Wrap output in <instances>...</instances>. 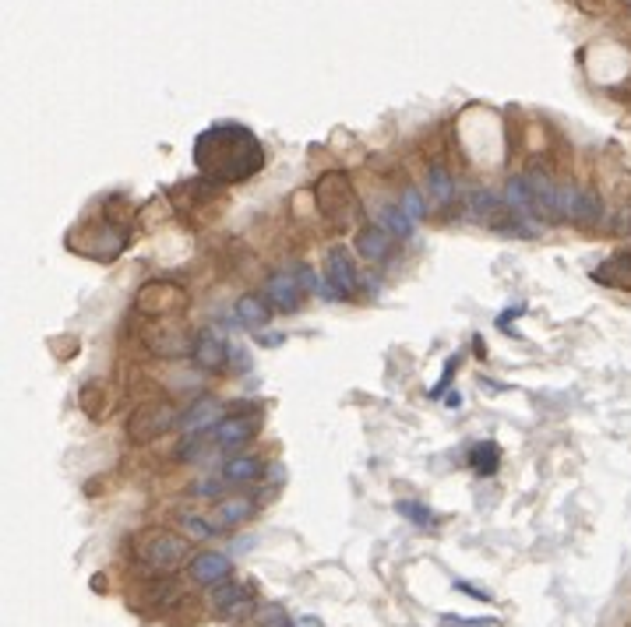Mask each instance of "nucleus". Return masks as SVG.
Returning <instances> with one entry per match:
<instances>
[{
  "label": "nucleus",
  "mask_w": 631,
  "mask_h": 627,
  "mask_svg": "<svg viewBox=\"0 0 631 627\" xmlns=\"http://www.w3.org/2000/svg\"><path fill=\"white\" fill-rule=\"evenodd\" d=\"M233 314H237V324L243 332H262L264 324L272 321V303H268V296H262V293H243L237 300V307H233Z\"/></svg>",
  "instance_id": "obj_20"
},
{
  "label": "nucleus",
  "mask_w": 631,
  "mask_h": 627,
  "mask_svg": "<svg viewBox=\"0 0 631 627\" xmlns=\"http://www.w3.org/2000/svg\"><path fill=\"white\" fill-rule=\"evenodd\" d=\"M427 198H430L438 209H448V205L455 201V180H451L445 162H430V166H427Z\"/></svg>",
  "instance_id": "obj_23"
},
{
  "label": "nucleus",
  "mask_w": 631,
  "mask_h": 627,
  "mask_svg": "<svg viewBox=\"0 0 631 627\" xmlns=\"http://www.w3.org/2000/svg\"><path fill=\"white\" fill-rule=\"evenodd\" d=\"M395 511H398L402 519H409L417 529H427V532L438 525V519L427 511V504H420V500H398V504H395Z\"/></svg>",
  "instance_id": "obj_26"
},
{
  "label": "nucleus",
  "mask_w": 631,
  "mask_h": 627,
  "mask_svg": "<svg viewBox=\"0 0 631 627\" xmlns=\"http://www.w3.org/2000/svg\"><path fill=\"white\" fill-rule=\"evenodd\" d=\"M501 466V447L494 441H480V445L470 447V469L476 476H494Z\"/></svg>",
  "instance_id": "obj_25"
},
{
  "label": "nucleus",
  "mask_w": 631,
  "mask_h": 627,
  "mask_svg": "<svg viewBox=\"0 0 631 627\" xmlns=\"http://www.w3.org/2000/svg\"><path fill=\"white\" fill-rule=\"evenodd\" d=\"M173 209L184 215L191 226H205L212 219V211L222 209L226 194H222V183L209 180V177H194V180H184L181 187H173Z\"/></svg>",
  "instance_id": "obj_7"
},
{
  "label": "nucleus",
  "mask_w": 631,
  "mask_h": 627,
  "mask_svg": "<svg viewBox=\"0 0 631 627\" xmlns=\"http://www.w3.org/2000/svg\"><path fill=\"white\" fill-rule=\"evenodd\" d=\"M381 222L388 226V233L392 236H409L413 233V226H417V222L402 211V205H385V209H381Z\"/></svg>",
  "instance_id": "obj_27"
},
{
  "label": "nucleus",
  "mask_w": 631,
  "mask_h": 627,
  "mask_svg": "<svg viewBox=\"0 0 631 627\" xmlns=\"http://www.w3.org/2000/svg\"><path fill=\"white\" fill-rule=\"evenodd\" d=\"M191 162L202 177L230 187V183L254 180L262 173L264 149L258 134L240 128V124H212L194 138Z\"/></svg>",
  "instance_id": "obj_1"
},
{
  "label": "nucleus",
  "mask_w": 631,
  "mask_h": 627,
  "mask_svg": "<svg viewBox=\"0 0 631 627\" xmlns=\"http://www.w3.org/2000/svg\"><path fill=\"white\" fill-rule=\"evenodd\" d=\"M181 529H184L187 540H198V543H205V540L215 536V522L202 519V515H181Z\"/></svg>",
  "instance_id": "obj_28"
},
{
  "label": "nucleus",
  "mask_w": 631,
  "mask_h": 627,
  "mask_svg": "<svg viewBox=\"0 0 631 627\" xmlns=\"http://www.w3.org/2000/svg\"><path fill=\"white\" fill-rule=\"evenodd\" d=\"M398 205H402V211H406L413 222H420L423 215H427V201H423V194L417 190V187H409V190L402 194V201H398Z\"/></svg>",
  "instance_id": "obj_30"
},
{
  "label": "nucleus",
  "mask_w": 631,
  "mask_h": 627,
  "mask_svg": "<svg viewBox=\"0 0 631 627\" xmlns=\"http://www.w3.org/2000/svg\"><path fill=\"white\" fill-rule=\"evenodd\" d=\"M388 251H392V233L385 230V226H364L360 233H357V254L360 258H367V262H385L388 258Z\"/></svg>",
  "instance_id": "obj_22"
},
{
  "label": "nucleus",
  "mask_w": 631,
  "mask_h": 627,
  "mask_svg": "<svg viewBox=\"0 0 631 627\" xmlns=\"http://www.w3.org/2000/svg\"><path fill=\"white\" fill-rule=\"evenodd\" d=\"M134 311L145 321H162V317H184L191 311V289L173 279H149L134 293Z\"/></svg>",
  "instance_id": "obj_5"
},
{
  "label": "nucleus",
  "mask_w": 631,
  "mask_h": 627,
  "mask_svg": "<svg viewBox=\"0 0 631 627\" xmlns=\"http://www.w3.org/2000/svg\"><path fill=\"white\" fill-rule=\"evenodd\" d=\"M113 402H117V395L106 381H85L78 388V409L88 419H106L113 413Z\"/></svg>",
  "instance_id": "obj_17"
},
{
  "label": "nucleus",
  "mask_w": 631,
  "mask_h": 627,
  "mask_svg": "<svg viewBox=\"0 0 631 627\" xmlns=\"http://www.w3.org/2000/svg\"><path fill=\"white\" fill-rule=\"evenodd\" d=\"M600 215H604L600 198H596L589 187H575V183H572V194H568V222L593 226V222H600Z\"/></svg>",
  "instance_id": "obj_21"
},
{
  "label": "nucleus",
  "mask_w": 631,
  "mask_h": 627,
  "mask_svg": "<svg viewBox=\"0 0 631 627\" xmlns=\"http://www.w3.org/2000/svg\"><path fill=\"white\" fill-rule=\"evenodd\" d=\"M187 571H191V578H194L202 589H215V585H222V581L233 578V564H230V557L219 553V550H202V553H194V557L187 560Z\"/></svg>",
  "instance_id": "obj_12"
},
{
  "label": "nucleus",
  "mask_w": 631,
  "mask_h": 627,
  "mask_svg": "<svg viewBox=\"0 0 631 627\" xmlns=\"http://www.w3.org/2000/svg\"><path fill=\"white\" fill-rule=\"evenodd\" d=\"M141 339H145V349L159 360H184L194 353V335L187 332L184 317H162L145 324Z\"/></svg>",
  "instance_id": "obj_8"
},
{
  "label": "nucleus",
  "mask_w": 631,
  "mask_h": 627,
  "mask_svg": "<svg viewBox=\"0 0 631 627\" xmlns=\"http://www.w3.org/2000/svg\"><path fill=\"white\" fill-rule=\"evenodd\" d=\"M251 515H254V500L247 494H233V497H219V500H215L212 522H215V529H240Z\"/></svg>",
  "instance_id": "obj_19"
},
{
  "label": "nucleus",
  "mask_w": 631,
  "mask_h": 627,
  "mask_svg": "<svg viewBox=\"0 0 631 627\" xmlns=\"http://www.w3.org/2000/svg\"><path fill=\"white\" fill-rule=\"evenodd\" d=\"M251 621H254V627H293V621L286 617V610H283V606H272V602H268V606H258Z\"/></svg>",
  "instance_id": "obj_29"
},
{
  "label": "nucleus",
  "mask_w": 631,
  "mask_h": 627,
  "mask_svg": "<svg viewBox=\"0 0 631 627\" xmlns=\"http://www.w3.org/2000/svg\"><path fill=\"white\" fill-rule=\"evenodd\" d=\"M212 606L226 617V621H243V617H254V602H251V592L243 585H233V581H222L212 589Z\"/></svg>",
  "instance_id": "obj_15"
},
{
  "label": "nucleus",
  "mask_w": 631,
  "mask_h": 627,
  "mask_svg": "<svg viewBox=\"0 0 631 627\" xmlns=\"http://www.w3.org/2000/svg\"><path fill=\"white\" fill-rule=\"evenodd\" d=\"M455 589H459L462 596H473V600H483V602H491V600H494L491 592H483V589H476V585H470V581H455Z\"/></svg>",
  "instance_id": "obj_32"
},
{
  "label": "nucleus",
  "mask_w": 631,
  "mask_h": 627,
  "mask_svg": "<svg viewBox=\"0 0 631 627\" xmlns=\"http://www.w3.org/2000/svg\"><path fill=\"white\" fill-rule=\"evenodd\" d=\"M173 427H181V413L170 398H149L141 406H134L131 419H128V441L134 447L156 445L162 434H170Z\"/></svg>",
  "instance_id": "obj_6"
},
{
  "label": "nucleus",
  "mask_w": 631,
  "mask_h": 627,
  "mask_svg": "<svg viewBox=\"0 0 631 627\" xmlns=\"http://www.w3.org/2000/svg\"><path fill=\"white\" fill-rule=\"evenodd\" d=\"M191 360L202 366V370H222L226 360H230V342L222 332H215V328H202L198 335H194V353H191Z\"/></svg>",
  "instance_id": "obj_14"
},
{
  "label": "nucleus",
  "mask_w": 631,
  "mask_h": 627,
  "mask_svg": "<svg viewBox=\"0 0 631 627\" xmlns=\"http://www.w3.org/2000/svg\"><path fill=\"white\" fill-rule=\"evenodd\" d=\"M519 314H526V307H512V311L504 314V317H498V328H504V332H512V321H515Z\"/></svg>",
  "instance_id": "obj_33"
},
{
  "label": "nucleus",
  "mask_w": 631,
  "mask_h": 627,
  "mask_svg": "<svg viewBox=\"0 0 631 627\" xmlns=\"http://www.w3.org/2000/svg\"><path fill=\"white\" fill-rule=\"evenodd\" d=\"M315 205H317V215H321L332 230H349V226H357L360 198H357V187H353V180H349L346 170H328V173L317 177Z\"/></svg>",
  "instance_id": "obj_3"
},
{
  "label": "nucleus",
  "mask_w": 631,
  "mask_h": 627,
  "mask_svg": "<svg viewBox=\"0 0 631 627\" xmlns=\"http://www.w3.org/2000/svg\"><path fill=\"white\" fill-rule=\"evenodd\" d=\"M589 279L600 283V286L631 293V251H614V254H606L604 262L589 272Z\"/></svg>",
  "instance_id": "obj_16"
},
{
  "label": "nucleus",
  "mask_w": 631,
  "mask_h": 627,
  "mask_svg": "<svg viewBox=\"0 0 631 627\" xmlns=\"http://www.w3.org/2000/svg\"><path fill=\"white\" fill-rule=\"evenodd\" d=\"M441 627H498L494 617H459V613H445Z\"/></svg>",
  "instance_id": "obj_31"
},
{
  "label": "nucleus",
  "mask_w": 631,
  "mask_h": 627,
  "mask_svg": "<svg viewBox=\"0 0 631 627\" xmlns=\"http://www.w3.org/2000/svg\"><path fill=\"white\" fill-rule=\"evenodd\" d=\"M134 557L152 571V575H173L191 560V540L173 529H145L134 540Z\"/></svg>",
  "instance_id": "obj_4"
},
{
  "label": "nucleus",
  "mask_w": 631,
  "mask_h": 627,
  "mask_svg": "<svg viewBox=\"0 0 631 627\" xmlns=\"http://www.w3.org/2000/svg\"><path fill=\"white\" fill-rule=\"evenodd\" d=\"M529 187H533V198H536V209L543 219H564L568 222V194H572V183H561L547 170H529Z\"/></svg>",
  "instance_id": "obj_9"
},
{
  "label": "nucleus",
  "mask_w": 631,
  "mask_h": 627,
  "mask_svg": "<svg viewBox=\"0 0 631 627\" xmlns=\"http://www.w3.org/2000/svg\"><path fill=\"white\" fill-rule=\"evenodd\" d=\"M264 296H268V303L279 314H296L304 307L307 286L300 283L296 272H275V275H268V283H264Z\"/></svg>",
  "instance_id": "obj_11"
},
{
  "label": "nucleus",
  "mask_w": 631,
  "mask_h": 627,
  "mask_svg": "<svg viewBox=\"0 0 631 627\" xmlns=\"http://www.w3.org/2000/svg\"><path fill=\"white\" fill-rule=\"evenodd\" d=\"M628 7H631V0H628Z\"/></svg>",
  "instance_id": "obj_34"
},
{
  "label": "nucleus",
  "mask_w": 631,
  "mask_h": 627,
  "mask_svg": "<svg viewBox=\"0 0 631 627\" xmlns=\"http://www.w3.org/2000/svg\"><path fill=\"white\" fill-rule=\"evenodd\" d=\"M258 427H262V419L258 413H230V416L219 419V427L212 430V437H215V445L226 447V451H240V447H247L254 441V434H258Z\"/></svg>",
  "instance_id": "obj_10"
},
{
  "label": "nucleus",
  "mask_w": 631,
  "mask_h": 627,
  "mask_svg": "<svg viewBox=\"0 0 631 627\" xmlns=\"http://www.w3.org/2000/svg\"><path fill=\"white\" fill-rule=\"evenodd\" d=\"M226 483H233V487H251V483H258L264 476V462L258 455H233L230 462H226Z\"/></svg>",
  "instance_id": "obj_24"
},
{
  "label": "nucleus",
  "mask_w": 631,
  "mask_h": 627,
  "mask_svg": "<svg viewBox=\"0 0 631 627\" xmlns=\"http://www.w3.org/2000/svg\"><path fill=\"white\" fill-rule=\"evenodd\" d=\"M219 419H222L219 402L215 398H198L181 416V430H184V437H202V434H209V430L219 427Z\"/></svg>",
  "instance_id": "obj_18"
},
{
  "label": "nucleus",
  "mask_w": 631,
  "mask_h": 627,
  "mask_svg": "<svg viewBox=\"0 0 631 627\" xmlns=\"http://www.w3.org/2000/svg\"><path fill=\"white\" fill-rule=\"evenodd\" d=\"M325 279L336 286L339 300H353V296H357L360 275H357L353 254H349L346 247H332V251H328V258H325Z\"/></svg>",
  "instance_id": "obj_13"
},
{
  "label": "nucleus",
  "mask_w": 631,
  "mask_h": 627,
  "mask_svg": "<svg viewBox=\"0 0 631 627\" xmlns=\"http://www.w3.org/2000/svg\"><path fill=\"white\" fill-rule=\"evenodd\" d=\"M64 243H67V251H75V254L88 258V262L109 264L128 251L131 233H128L124 222L109 219L103 211V219H85V222H78L71 233L64 236Z\"/></svg>",
  "instance_id": "obj_2"
}]
</instances>
